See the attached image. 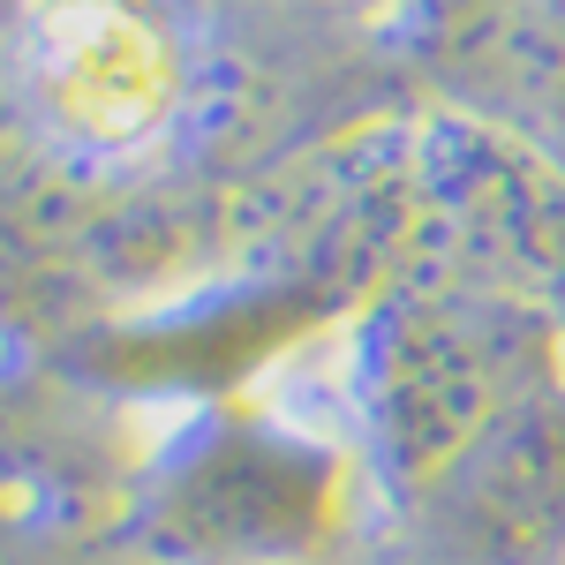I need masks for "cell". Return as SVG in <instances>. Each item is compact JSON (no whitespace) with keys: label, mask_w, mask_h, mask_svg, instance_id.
<instances>
[{"label":"cell","mask_w":565,"mask_h":565,"mask_svg":"<svg viewBox=\"0 0 565 565\" xmlns=\"http://www.w3.org/2000/svg\"><path fill=\"white\" fill-rule=\"evenodd\" d=\"M543 317L513 302H415L399 324H385L370 370L385 460L430 498L505 415L543 399Z\"/></svg>","instance_id":"1"},{"label":"cell","mask_w":565,"mask_h":565,"mask_svg":"<svg viewBox=\"0 0 565 565\" xmlns=\"http://www.w3.org/2000/svg\"><path fill=\"white\" fill-rule=\"evenodd\" d=\"M445 551L460 565L565 558V407L527 399L430 490Z\"/></svg>","instance_id":"2"}]
</instances>
